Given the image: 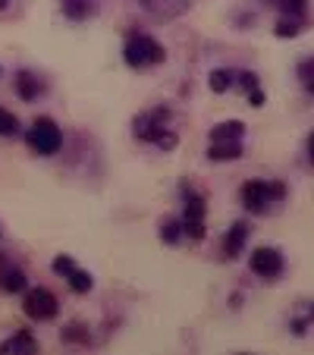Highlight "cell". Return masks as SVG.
I'll list each match as a JSON object with an SVG mask.
<instances>
[{"label":"cell","instance_id":"ba28073f","mask_svg":"<svg viewBox=\"0 0 314 355\" xmlns=\"http://www.w3.org/2000/svg\"><path fill=\"white\" fill-rule=\"evenodd\" d=\"M248 268H252V274L264 277V280H277V277L283 274V268H286V261H283V255L277 248L258 245L252 252V258H248Z\"/></svg>","mask_w":314,"mask_h":355},{"label":"cell","instance_id":"9c48e42d","mask_svg":"<svg viewBox=\"0 0 314 355\" xmlns=\"http://www.w3.org/2000/svg\"><path fill=\"white\" fill-rule=\"evenodd\" d=\"M51 268H54V274L67 277V280H69V289H73V293H91V286H94L91 274H88V270H82V268H76L69 255H57Z\"/></svg>","mask_w":314,"mask_h":355},{"label":"cell","instance_id":"7a4b0ae2","mask_svg":"<svg viewBox=\"0 0 314 355\" xmlns=\"http://www.w3.org/2000/svg\"><path fill=\"white\" fill-rule=\"evenodd\" d=\"M239 198H242V205H245V211H252V214H268L274 205H280V201L286 198V186L274 182V180H248L245 186H242Z\"/></svg>","mask_w":314,"mask_h":355},{"label":"cell","instance_id":"5bb4252c","mask_svg":"<svg viewBox=\"0 0 314 355\" xmlns=\"http://www.w3.org/2000/svg\"><path fill=\"white\" fill-rule=\"evenodd\" d=\"M63 16L73 22H82V19H91L94 10H98V0H63Z\"/></svg>","mask_w":314,"mask_h":355},{"label":"cell","instance_id":"d4e9b609","mask_svg":"<svg viewBox=\"0 0 314 355\" xmlns=\"http://www.w3.org/2000/svg\"><path fill=\"white\" fill-rule=\"evenodd\" d=\"M248 104H252V107H264V92H261V88L258 92H252L248 94Z\"/></svg>","mask_w":314,"mask_h":355},{"label":"cell","instance_id":"d6986e66","mask_svg":"<svg viewBox=\"0 0 314 355\" xmlns=\"http://www.w3.org/2000/svg\"><path fill=\"white\" fill-rule=\"evenodd\" d=\"M314 324V302H299V309H295L293 321H289V327H293L295 336H302L308 327Z\"/></svg>","mask_w":314,"mask_h":355},{"label":"cell","instance_id":"cb8c5ba5","mask_svg":"<svg viewBox=\"0 0 314 355\" xmlns=\"http://www.w3.org/2000/svg\"><path fill=\"white\" fill-rule=\"evenodd\" d=\"M63 340L67 343H88V327L85 324H69V327L63 330Z\"/></svg>","mask_w":314,"mask_h":355},{"label":"cell","instance_id":"277c9868","mask_svg":"<svg viewBox=\"0 0 314 355\" xmlns=\"http://www.w3.org/2000/svg\"><path fill=\"white\" fill-rule=\"evenodd\" d=\"M26 139L41 157L57 155L63 145V132H60V126H57V120H51V116H38V120L32 123Z\"/></svg>","mask_w":314,"mask_h":355},{"label":"cell","instance_id":"7c38bea8","mask_svg":"<svg viewBox=\"0 0 314 355\" xmlns=\"http://www.w3.org/2000/svg\"><path fill=\"white\" fill-rule=\"evenodd\" d=\"M0 289H7V293H26V274H22L7 255H0Z\"/></svg>","mask_w":314,"mask_h":355},{"label":"cell","instance_id":"7402d4cb","mask_svg":"<svg viewBox=\"0 0 314 355\" xmlns=\"http://www.w3.org/2000/svg\"><path fill=\"white\" fill-rule=\"evenodd\" d=\"M16 132H19V120L10 110L0 107V135H16Z\"/></svg>","mask_w":314,"mask_h":355},{"label":"cell","instance_id":"e0dca14e","mask_svg":"<svg viewBox=\"0 0 314 355\" xmlns=\"http://www.w3.org/2000/svg\"><path fill=\"white\" fill-rule=\"evenodd\" d=\"M16 92H19L22 101H35L41 92H44V85H41L38 76H32V73H26V69H22V73L16 76Z\"/></svg>","mask_w":314,"mask_h":355},{"label":"cell","instance_id":"ac0fdd59","mask_svg":"<svg viewBox=\"0 0 314 355\" xmlns=\"http://www.w3.org/2000/svg\"><path fill=\"white\" fill-rule=\"evenodd\" d=\"M207 85H211V92H217V94H223V92H229V88H236V69H233V67L214 69V73L207 76Z\"/></svg>","mask_w":314,"mask_h":355},{"label":"cell","instance_id":"ffe728a7","mask_svg":"<svg viewBox=\"0 0 314 355\" xmlns=\"http://www.w3.org/2000/svg\"><path fill=\"white\" fill-rule=\"evenodd\" d=\"M164 242H170V245H176V242L186 236V230H182V217H167L164 220V230H161Z\"/></svg>","mask_w":314,"mask_h":355},{"label":"cell","instance_id":"83f0119b","mask_svg":"<svg viewBox=\"0 0 314 355\" xmlns=\"http://www.w3.org/2000/svg\"><path fill=\"white\" fill-rule=\"evenodd\" d=\"M268 3H274V7H277V3H280V0H268Z\"/></svg>","mask_w":314,"mask_h":355},{"label":"cell","instance_id":"8992f818","mask_svg":"<svg viewBox=\"0 0 314 355\" xmlns=\"http://www.w3.org/2000/svg\"><path fill=\"white\" fill-rule=\"evenodd\" d=\"M182 230H186L189 239H201L204 236V195H198L192 186H186L182 182Z\"/></svg>","mask_w":314,"mask_h":355},{"label":"cell","instance_id":"4316f807","mask_svg":"<svg viewBox=\"0 0 314 355\" xmlns=\"http://www.w3.org/2000/svg\"><path fill=\"white\" fill-rule=\"evenodd\" d=\"M7 3H10V0H0V10H3V7H7Z\"/></svg>","mask_w":314,"mask_h":355},{"label":"cell","instance_id":"44dd1931","mask_svg":"<svg viewBox=\"0 0 314 355\" xmlns=\"http://www.w3.org/2000/svg\"><path fill=\"white\" fill-rule=\"evenodd\" d=\"M236 88H242L245 94H252V92H258V76L252 73V69H236Z\"/></svg>","mask_w":314,"mask_h":355},{"label":"cell","instance_id":"6da1fadb","mask_svg":"<svg viewBox=\"0 0 314 355\" xmlns=\"http://www.w3.org/2000/svg\"><path fill=\"white\" fill-rule=\"evenodd\" d=\"M170 120H173L170 107H151L132 120V132L139 141H148V145H157L164 151H170L176 145V129Z\"/></svg>","mask_w":314,"mask_h":355},{"label":"cell","instance_id":"5b68a950","mask_svg":"<svg viewBox=\"0 0 314 355\" xmlns=\"http://www.w3.org/2000/svg\"><path fill=\"white\" fill-rule=\"evenodd\" d=\"M280 19H277V38H295L302 35L308 22V10H311V0H280Z\"/></svg>","mask_w":314,"mask_h":355},{"label":"cell","instance_id":"603a6c76","mask_svg":"<svg viewBox=\"0 0 314 355\" xmlns=\"http://www.w3.org/2000/svg\"><path fill=\"white\" fill-rule=\"evenodd\" d=\"M299 79H302V85L314 94V57H311V60H302L299 63Z\"/></svg>","mask_w":314,"mask_h":355},{"label":"cell","instance_id":"4fadbf2b","mask_svg":"<svg viewBox=\"0 0 314 355\" xmlns=\"http://www.w3.org/2000/svg\"><path fill=\"white\" fill-rule=\"evenodd\" d=\"M0 352H3V355H13V352H38V340H35L28 330H16L10 340L0 343Z\"/></svg>","mask_w":314,"mask_h":355},{"label":"cell","instance_id":"30bf717a","mask_svg":"<svg viewBox=\"0 0 314 355\" xmlns=\"http://www.w3.org/2000/svg\"><path fill=\"white\" fill-rule=\"evenodd\" d=\"M139 3H141V10H145L151 19L170 22V19H176V16L186 13L192 0H139Z\"/></svg>","mask_w":314,"mask_h":355},{"label":"cell","instance_id":"8fae6325","mask_svg":"<svg viewBox=\"0 0 314 355\" xmlns=\"http://www.w3.org/2000/svg\"><path fill=\"white\" fill-rule=\"evenodd\" d=\"M245 239H248V223H245V220H236L233 227L227 230L223 242H220L223 255H227V258H239V255H242V248H245Z\"/></svg>","mask_w":314,"mask_h":355},{"label":"cell","instance_id":"2e32d148","mask_svg":"<svg viewBox=\"0 0 314 355\" xmlns=\"http://www.w3.org/2000/svg\"><path fill=\"white\" fill-rule=\"evenodd\" d=\"M207 157L211 161H236V157H242V141H211Z\"/></svg>","mask_w":314,"mask_h":355},{"label":"cell","instance_id":"484cf974","mask_svg":"<svg viewBox=\"0 0 314 355\" xmlns=\"http://www.w3.org/2000/svg\"><path fill=\"white\" fill-rule=\"evenodd\" d=\"M308 155H311V161H314V132L308 135Z\"/></svg>","mask_w":314,"mask_h":355},{"label":"cell","instance_id":"52a82bcc","mask_svg":"<svg viewBox=\"0 0 314 355\" xmlns=\"http://www.w3.org/2000/svg\"><path fill=\"white\" fill-rule=\"evenodd\" d=\"M22 309H26V315L32 318V321H51V318H57V311H60V302H57V295L51 293V289L35 286L26 293Z\"/></svg>","mask_w":314,"mask_h":355},{"label":"cell","instance_id":"3957f363","mask_svg":"<svg viewBox=\"0 0 314 355\" xmlns=\"http://www.w3.org/2000/svg\"><path fill=\"white\" fill-rule=\"evenodd\" d=\"M123 60L132 69H145L154 67V63H164L167 54H164V44L157 38H151L145 32H132L126 38V44H123Z\"/></svg>","mask_w":314,"mask_h":355},{"label":"cell","instance_id":"9a60e30c","mask_svg":"<svg viewBox=\"0 0 314 355\" xmlns=\"http://www.w3.org/2000/svg\"><path fill=\"white\" fill-rule=\"evenodd\" d=\"M245 135V123L242 120H227V123H217L211 129V141H242Z\"/></svg>","mask_w":314,"mask_h":355}]
</instances>
